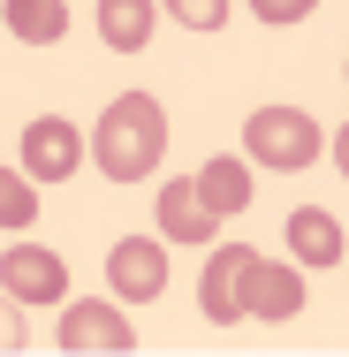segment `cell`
<instances>
[{"mask_svg": "<svg viewBox=\"0 0 349 357\" xmlns=\"http://www.w3.org/2000/svg\"><path fill=\"white\" fill-rule=\"evenodd\" d=\"M0 289H8V304H69V266L46 243H8L0 251Z\"/></svg>", "mask_w": 349, "mask_h": 357, "instance_id": "3", "label": "cell"}, {"mask_svg": "<svg viewBox=\"0 0 349 357\" xmlns=\"http://www.w3.org/2000/svg\"><path fill=\"white\" fill-rule=\"evenodd\" d=\"M251 259H258V251H243V243H220L205 259V274H198V312H205L212 327L243 319V274H251Z\"/></svg>", "mask_w": 349, "mask_h": 357, "instance_id": "7", "label": "cell"}, {"mask_svg": "<svg viewBox=\"0 0 349 357\" xmlns=\"http://www.w3.org/2000/svg\"><path fill=\"white\" fill-rule=\"evenodd\" d=\"M69 357H91V350H107V357H122V350H137V327L114 312V304H61V335H54Z\"/></svg>", "mask_w": 349, "mask_h": 357, "instance_id": "5", "label": "cell"}, {"mask_svg": "<svg viewBox=\"0 0 349 357\" xmlns=\"http://www.w3.org/2000/svg\"><path fill=\"white\" fill-rule=\"evenodd\" d=\"M334 167H342V183H349V122H342V137H334Z\"/></svg>", "mask_w": 349, "mask_h": 357, "instance_id": "17", "label": "cell"}, {"mask_svg": "<svg viewBox=\"0 0 349 357\" xmlns=\"http://www.w3.org/2000/svg\"><path fill=\"white\" fill-rule=\"evenodd\" d=\"M160 8H167L183 31H220V23H228V0H160Z\"/></svg>", "mask_w": 349, "mask_h": 357, "instance_id": "15", "label": "cell"}, {"mask_svg": "<svg viewBox=\"0 0 349 357\" xmlns=\"http://www.w3.org/2000/svg\"><path fill=\"white\" fill-rule=\"evenodd\" d=\"M91 160H99L107 183L160 175V160H167V107H160L152 91H122V99L99 114V130H91Z\"/></svg>", "mask_w": 349, "mask_h": 357, "instance_id": "1", "label": "cell"}, {"mask_svg": "<svg viewBox=\"0 0 349 357\" xmlns=\"http://www.w3.org/2000/svg\"><path fill=\"white\" fill-rule=\"evenodd\" d=\"M311 8H319V0H251V15H258V23H304V15H311Z\"/></svg>", "mask_w": 349, "mask_h": 357, "instance_id": "16", "label": "cell"}, {"mask_svg": "<svg viewBox=\"0 0 349 357\" xmlns=\"http://www.w3.org/2000/svg\"><path fill=\"white\" fill-rule=\"evenodd\" d=\"M198 190H205L212 213H243V206H251V160H235V152L205 160V167H198Z\"/></svg>", "mask_w": 349, "mask_h": 357, "instance_id": "12", "label": "cell"}, {"mask_svg": "<svg viewBox=\"0 0 349 357\" xmlns=\"http://www.w3.org/2000/svg\"><path fill=\"white\" fill-rule=\"evenodd\" d=\"M8 31L23 46H61L69 38V0H8Z\"/></svg>", "mask_w": 349, "mask_h": 357, "instance_id": "13", "label": "cell"}, {"mask_svg": "<svg viewBox=\"0 0 349 357\" xmlns=\"http://www.w3.org/2000/svg\"><path fill=\"white\" fill-rule=\"evenodd\" d=\"M152 15H160V0H99V38H107L114 54H144Z\"/></svg>", "mask_w": 349, "mask_h": 357, "instance_id": "11", "label": "cell"}, {"mask_svg": "<svg viewBox=\"0 0 349 357\" xmlns=\"http://www.w3.org/2000/svg\"><path fill=\"white\" fill-rule=\"evenodd\" d=\"M243 312L251 319H296L304 312V274L296 266H281V259H251V274H243Z\"/></svg>", "mask_w": 349, "mask_h": 357, "instance_id": "8", "label": "cell"}, {"mask_svg": "<svg viewBox=\"0 0 349 357\" xmlns=\"http://www.w3.org/2000/svg\"><path fill=\"white\" fill-rule=\"evenodd\" d=\"M31 183H38L31 167H8L0 175V228H31V213H38V190Z\"/></svg>", "mask_w": 349, "mask_h": 357, "instance_id": "14", "label": "cell"}, {"mask_svg": "<svg viewBox=\"0 0 349 357\" xmlns=\"http://www.w3.org/2000/svg\"><path fill=\"white\" fill-rule=\"evenodd\" d=\"M160 236H167V243H212V236H220V213L205 206L198 175H190V183H160Z\"/></svg>", "mask_w": 349, "mask_h": 357, "instance_id": "9", "label": "cell"}, {"mask_svg": "<svg viewBox=\"0 0 349 357\" xmlns=\"http://www.w3.org/2000/svg\"><path fill=\"white\" fill-rule=\"evenodd\" d=\"M288 251H296V266H342V220L327 206H296L288 213Z\"/></svg>", "mask_w": 349, "mask_h": 357, "instance_id": "10", "label": "cell"}, {"mask_svg": "<svg viewBox=\"0 0 349 357\" xmlns=\"http://www.w3.org/2000/svg\"><path fill=\"white\" fill-rule=\"evenodd\" d=\"M84 152H91V137H84L76 122H61V114H38V122L23 130V167H31L38 183H69L76 167H84Z\"/></svg>", "mask_w": 349, "mask_h": 357, "instance_id": "6", "label": "cell"}, {"mask_svg": "<svg viewBox=\"0 0 349 357\" xmlns=\"http://www.w3.org/2000/svg\"><path fill=\"white\" fill-rule=\"evenodd\" d=\"M107 289L122 304H160V289H167V236L160 243L152 236H122L107 251Z\"/></svg>", "mask_w": 349, "mask_h": 357, "instance_id": "4", "label": "cell"}, {"mask_svg": "<svg viewBox=\"0 0 349 357\" xmlns=\"http://www.w3.org/2000/svg\"><path fill=\"white\" fill-rule=\"evenodd\" d=\"M243 152H251V167H274V175H304L327 137H319V122L304 114V107H258L251 122H243Z\"/></svg>", "mask_w": 349, "mask_h": 357, "instance_id": "2", "label": "cell"}]
</instances>
